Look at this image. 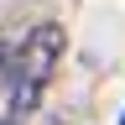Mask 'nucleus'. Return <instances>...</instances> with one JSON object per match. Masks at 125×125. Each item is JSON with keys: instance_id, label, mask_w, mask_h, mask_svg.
Wrapping results in <instances>:
<instances>
[{"instance_id": "3", "label": "nucleus", "mask_w": 125, "mask_h": 125, "mask_svg": "<svg viewBox=\"0 0 125 125\" xmlns=\"http://www.w3.org/2000/svg\"><path fill=\"white\" fill-rule=\"evenodd\" d=\"M120 125H125V115H120Z\"/></svg>"}, {"instance_id": "2", "label": "nucleus", "mask_w": 125, "mask_h": 125, "mask_svg": "<svg viewBox=\"0 0 125 125\" xmlns=\"http://www.w3.org/2000/svg\"><path fill=\"white\" fill-rule=\"evenodd\" d=\"M0 125H16V120H0Z\"/></svg>"}, {"instance_id": "1", "label": "nucleus", "mask_w": 125, "mask_h": 125, "mask_svg": "<svg viewBox=\"0 0 125 125\" xmlns=\"http://www.w3.org/2000/svg\"><path fill=\"white\" fill-rule=\"evenodd\" d=\"M62 47H68V37H62L57 21H42V26H31L26 37H16V52L5 62V104H10L5 120L21 125L31 109L42 104V94H47V83H52V73L62 62Z\"/></svg>"}]
</instances>
